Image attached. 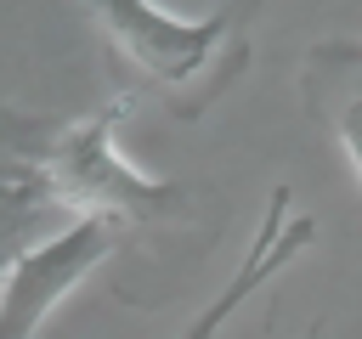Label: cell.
I'll use <instances>...</instances> for the list:
<instances>
[{
    "instance_id": "1",
    "label": "cell",
    "mask_w": 362,
    "mask_h": 339,
    "mask_svg": "<svg viewBox=\"0 0 362 339\" xmlns=\"http://www.w3.org/2000/svg\"><path fill=\"white\" fill-rule=\"evenodd\" d=\"M124 96L85 119L17 113L0 102V186H28L57 209H79V220L107 226L192 220V198L175 181H153L119 158L113 130L124 124Z\"/></svg>"
},
{
    "instance_id": "2",
    "label": "cell",
    "mask_w": 362,
    "mask_h": 339,
    "mask_svg": "<svg viewBox=\"0 0 362 339\" xmlns=\"http://www.w3.org/2000/svg\"><path fill=\"white\" fill-rule=\"evenodd\" d=\"M102 28L119 96L158 102L175 119L209 113L255 56L260 0H221L209 17H170L153 0H85Z\"/></svg>"
},
{
    "instance_id": "3",
    "label": "cell",
    "mask_w": 362,
    "mask_h": 339,
    "mask_svg": "<svg viewBox=\"0 0 362 339\" xmlns=\"http://www.w3.org/2000/svg\"><path fill=\"white\" fill-rule=\"evenodd\" d=\"M113 232L107 220H68L62 232H51L45 243H34L0 282V339H34L40 322L57 311V299L68 288H79L107 254H113Z\"/></svg>"
},
{
    "instance_id": "4",
    "label": "cell",
    "mask_w": 362,
    "mask_h": 339,
    "mask_svg": "<svg viewBox=\"0 0 362 339\" xmlns=\"http://www.w3.org/2000/svg\"><path fill=\"white\" fill-rule=\"evenodd\" d=\"M317 237V220L300 209L294 215V192L288 186H272V198H266V215H260V232H255V243H249V254H243V266L232 271V282L192 316V328L181 333V339H215L221 328H226V316L255 294V288H266L294 254H305V243Z\"/></svg>"
},
{
    "instance_id": "5",
    "label": "cell",
    "mask_w": 362,
    "mask_h": 339,
    "mask_svg": "<svg viewBox=\"0 0 362 339\" xmlns=\"http://www.w3.org/2000/svg\"><path fill=\"white\" fill-rule=\"evenodd\" d=\"M300 102L345 147L362 186V40H317L300 68Z\"/></svg>"
},
{
    "instance_id": "6",
    "label": "cell",
    "mask_w": 362,
    "mask_h": 339,
    "mask_svg": "<svg viewBox=\"0 0 362 339\" xmlns=\"http://www.w3.org/2000/svg\"><path fill=\"white\" fill-rule=\"evenodd\" d=\"M51 215H57V203H45L40 192H28V186H0V282H6V271H11L34 243H45Z\"/></svg>"
},
{
    "instance_id": "7",
    "label": "cell",
    "mask_w": 362,
    "mask_h": 339,
    "mask_svg": "<svg viewBox=\"0 0 362 339\" xmlns=\"http://www.w3.org/2000/svg\"><path fill=\"white\" fill-rule=\"evenodd\" d=\"M305 339H322V322H311V328H305Z\"/></svg>"
}]
</instances>
